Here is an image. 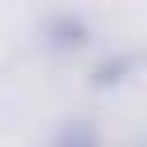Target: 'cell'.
<instances>
[{
	"label": "cell",
	"instance_id": "cell-1",
	"mask_svg": "<svg viewBox=\"0 0 147 147\" xmlns=\"http://www.w3.org/2000/svg\"><path fill=\"white\" fill-rule=\"evenodd\" d=\"M46 37H51V46L69 51V46H83V41H87V28H83L78 18H51V23H46Z\"/></svg>",
	"mask_w": 147,
	"mask_h": 147
},
{
	"label": "cell",
	"instance_id": "cell-2",
	"mask_svg": "<svg viewBox=\"0 0 147 147\" xmlns=\"http://www.w3.org/2000/svg\"><path fill=\"white\" fill-rule=\"evenodd\" d=\"M51 147H101V138H96L92 124H64V129L51 138Z\"/></svg>",
	"mask_w": 147,
	"mask_h": 147
}]
</instances>
